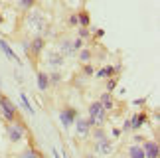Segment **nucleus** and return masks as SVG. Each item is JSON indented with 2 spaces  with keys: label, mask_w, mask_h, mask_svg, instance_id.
Here are the masks:
<instances>
[{
  "label": "nucleus",
  "mask_w": 160,
  "mask_h": 158,
  "mask_svg": "<svg viewBox=\"0 0 160 158\" xmlns=\"http://www.w3.org/2000/svg\"><path fill=\"white\" fill-rule=\"evenodd\" d=\"M105 115L107 111L101 107V103H93V105L89 107V126H97V125H101L103 121H105Z\"/></svg>",
  "instance_id": "nucleus-1"
},
{
  "label": "nucleus",
  "mask_w": 160,
  "mask_h": 158,
  "mask_svg": "<svg viewBox=\"0 0 160 158\" xmlns=\"http://www.w3.org/2000/svg\"><path fill=\"white\" fill-rule=\"evenodd\" d=\"M0 109H2V115L8 121L16 119V107L12 105V101L8 99V97H0Z\"/></svg>",
  "instance_id": "nucleus-2"
},
{
  "label": "nucleus",
  "mask_w": 160,
  "mask_h": 158,
  "mask_svg": "<svg viewBox=\"0 0 160 158\" xmlns=\"http://www.w3.org/2000/svg\"><path fill=\"white\" fill-rule=\"evenodd\" d=\"M8 136H10V141L12 142H18L20 138L24 136V125H10L8 126Z\"/></svg>",
  "instance_id": "nucleus-3"
},
{
  "label": "nucleus",
  "mask_w": 160,
  "mask_h": 158,
  "mask_svg": "<svg viewBox=\"0 0 160 158\" xmlns=\"http://www.w3.org/2000/svg\"><path fill=\"white\" fill-rule=\"evenodd\" d=\"M144 156L146 158H158V144L156 142H144Z\"/></svg>",
  "instance_id": "nucleus-4"
},
{
  "label": "nucleus",
  "mask_w": 160,
  "mask_h": 158,
  "mask_svg": "<svg viewBox=\"0 0 160 158\" xmlns=\"http://www.w3.org/2000/svg\"><path fill=\"white\" fill-rule=\"evenodd\" d=\"M59 119H61V123H63V126H69L71 121L75 119V111H73V109H65V111L59 115Z\"/></svg>",
  "instance_id": "nucleus-5"
},
{
  "label": "nucleus",
  "mask_w": 160,
  "mask_h": 158,
  "mask_svg": "<svg viewBox=\"0 0 160 158\" xmlns=\"http://www.w3.org/2000/svg\"><path fill=\"white\" fill-rule=\"evenodd\" d=\"M0 47H2V52H4V53H6V56H8L10 59H14V62H16V63H20V59H18V56H16V53H14V52H12V47H10L8 44H6V42H4V40H0Z\"/></svg>",
  "instance_id": "nucleus-6"
},
{
  "label": "nucleus",
  "mask_w": 160,
  "mask_h": 158,
  "mask_svg": "<svg viewBox=\"0 0 160 158\" xmlns=\"http://www.w3.org/2000/svg\"><path fill=\"white\" fill-rule=\"evenodd\" d=\"M128 156H131V158H146L142 146H138V144H132V146L128 148Z\"/></svg>",
  "instance_id": "nucleus-7"
},
{
  "label": "nucleus",
  "mask_w": 160,
  "mask_h": 158,
  "mask_svg": "<svg viewBox=\"0 0 160 158\" xmlns=\"http://www.w3.org/2000/svg\"><path fill=\"white\" fill-rule=\"evenodd\" d=\"M87 131H89V123L85 119H77V135H87Z\"/></svg>",
  "instance_id": "nucleus-8"
},
{
  "label": "nucleus",
  "mask_w": 160,
  "mask_h": 158,
  "mask_svg": "<svg viewBox=\"0 0 160 158\" xmlns=\"http://www.w3.org/2000/svg\"><path fill=\"white\" fill-rule=\"evenodd\" d=\"M144 121H146V117H144V115H134V117H132V121H131V129H140Z\"/></svg>",
  "instance_id": "nucleus-9"
},
{
  "label": "nucleus",
  "mask_w": 160,
  "mask_h": 158,
  "mask_svg": "<svg viewBox=\"0 0 160 158\" xmlns=\"http://www.w3.org/2000/svg\"><path fill=\"white\" fill-rule=\"evenodd\" d=\"M30 24H34L36 28H42L44 26V16L42 14H30Z\"/></svg>",
  "instance_id": "nucleus-10"
},
{
  "label": "nucleus",
  "mask_w": 160,
  "mask_h": 158,
  "mask_svg": "<svg viewBox=\"0 0 160 158\" xmlns=\"http://www.w3.org/2000/svg\"><path fill=\"white\" fill-rule=\"evenodd\" d=\"M101 107L105 109V111H111V109H113V101H111V95L109 93H105L101 97Z\"/></svg>",
  "instance_id": "nucleus-11"
},
{
  "label": "nucleus",
  "mask_w": 160,
  "mask_h": 158,
  "mask_svg": "<svg viewBox=\"0 0 160 158\" xmlns=\"http://www.w3.org/2000/svg\"><path fill=\"white\" fill-rule=\"evenodd\" d=\"M97 150L103 154H109L111 152V142L109 141H99V146H97Z\"/></svg>",
  "instance_id": "nucleus-12"
},
{
  "label": "nucleus",
  "mask_w": 160,
  "mask_h": 158,
  "mask_svg": "<svg viewBox=\"0 0 160 158\" xmlns=\"http://www.w3.org/2000/svg\"><path fill=\"white\" fill-rule=\"evenodd\" d=\"M38 87H40L42 91L48 89V75H46V73H38Z\"/></svg>",
  "instance_id": "nucleus-13"
},
{
  "label": "nucleus",
  "mask_w": 160,
  "mask_h": 158,
  "mask_svg": "<svg viewBox=\"0 0 160 158\" xmlns=\"http://www.w3.org/2000/svg\"><path fill=\"white\" fill-rule=\"evenodd\" d=\"M32 47H34V53H40L42 47H44V40H42V38H36L32 42Z\"/></svg>",
  "instance_id": "nucleus-14"
},
{
  "label": "nucleus",
  "mask_w": 160,
  "mask_h": 158,
  "mask_svg": "<svg viewBox=\"0 0 160 158\" xmlns=\"http://www.w3.org/2000/svg\"><path fill=\"white\" fill-rule=\"evenodd\" d=\"M119 69H121V67H115V69H113V67H105V69H101L99 73H97V77H105V75H113L115 71H119Z\"/></svg>",
  "instance_id": "nucleus-15"
},
{
  "label": "nucleus",
  "mask_w": 160,
  "mask_h": 158,
  "mask_svg": "<svg viewBox=\"0 0 160 158\" xmlns=\"http://www.w3.org/2000/svg\"><path fill=\"white\" fill-rule=\"evenodd\" d=\"M22 158H42V156L36 152L34 148H28V150H24V152H22Z\"/></svg>",
  "instance_id": "nucleus-16"
},
{
  "label": "nucleus",
  "mask_w": 160,
  "mask_h": 158,
  "mask_svg": "<svg viewBox=\"0 0 160 158\" xmlns=\"http://www.w3.org/2000/svg\"><path fill=\"white\" fill-rule=\"evenodd\" d=\"M20 99H22V103H24V107H26V111L34 115V109H32V105H30V101H28V95H24V93H22V95H20Z\"/></svg>",
  "instance_id": "nucleus-17"
},
{
  "label": "nucleus",
  "mask_w": 160,
  "mask_h": 158,
  "mask_svg": "<svg viewBox=\"0 0 160 158\" xmlns=\"http://www.w3.org/2000/svg\"><path fill=\"white\" fill-rule=\"evenodd\" d=\"M50 62L53 65H61V63H63V57H61V56H55V53H50Z\"/></svg>",
  "instance_id": "nucleus-18"
},
{
  "label": "nucleus",
  "mask_w": 160,
  "mask_h": 158,
  "mask_svg": "<svg viewBox=\"0 0 160 158\" xmlns=\"http://www.w3.org/2000/svg\"><path fill=\"white\" fill-rule=\"evenodd\" d=\"M79 22H81L83 26H87V24H89V16L85 14V12H81V14H79Z\"/></svg>",
  "instance_id": "nucleus-19"
},
{
  "label": "nucleus",
  "mask_w": 160,
  "mask_h": 158,
  "mask_svg": "<svg viewBox=\"0 0 160 158\" xmlns=\"http://www.w3.org/2000/svg\"><path fill=\"white\" fill-rule=\"evenodd\" d=\"M89 56H91V53H89L87 50H83V52H81V59H83V62H87V59H89Z\"/></svg>",
  "instance_id": "nucleus-20"
},
{
  "label": "nucleus",
  "mask_w": 160,
  "mask_h": 158,
  "mask_svg": "<svg viewBox=\"0 0 160 158\" xmlns=\"http://www.w3.org/2000/svg\"><path fill=\"white\" fill-rule=\"evenodd\" d=\"M115 85H117V81H115V79H111V81L107 83V87H109V89H115Z\"/></svg>",
  "instance_id": "nucleus-21"
},
{
  "label": "nucleus",
  "mask_w": 160,
  "mask_h": 158,
  "mask_svg": "<svg viewBox=\"0 0 160 158\" xmlns=\"http://www.w3.org/2000/svg\"><path fill=\"white\" fill-rule=\"evenodd\" d=\"M53 158H59V154H58V150H53Z\"/></svg>",
  "instance_id": "nucleus-22"
},
{
  "label": "nucleus",
  "mask_w": 160,
  "mask_h": 158,
  "mask_svg": "<svg viewBox=\"0 0 160 158\" xmlns=\"http://www.w3.org/2000/svg\"><path fill=\"white\" fill-rule=\"evenodd\" d=\"M85 158H95V156H91V154H89V156H85Z\"/></svg>",
  "instance_id": "nucleus-23"
},
{
  "label": "nucleus",
  "mask_w": 160,
  "mask_h": 158,
  "mask_svg": "<svg viewBox=\"0 0 160 158\" xmlns=\"http://www.w3.org/2000/svg\"><path fill=\"white\" fill-rule=\"evenodd\" d=\"M0 24H2V16H0Z\"/></svg>",
  "instance_id": "nucleus-24"
}]
</instances>
